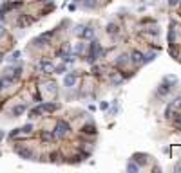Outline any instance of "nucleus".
I'll return each instance as SVG.
<instances>
[{
    "instance_id": "f257e3e1",
    "label": "nucleus",
    "mask_w": 181,
    "mask_h": 173,
    "mask_svg": "<svg viewBox=\"0 0 181 173\" xmlns=\"http://www.w3.org/2000/svg\"><path fill=\"white\" fill-rule=\"evenodd\" d=\"M67 132H69V123H65V121H58V123H56V128H54V137L62 139V137H65V135H67Z\"/></svg>"
},
{
    "instance_id": "f03ea898",
    "label": "nucleus",
    "mask_w": 181,
    "mask_h": 173,
    "mask_svg": "<svg viewBox=\"0 0 181 173\" xmlns=\"http://www.w3.org/2000/svg\"><path fill=\"white\" fill-rule=\"evenodd\" d=\"M100 52H102V45H100L98 41H91V54H89V61H91V63H94L96 58L100 56Z\"/></svg>"
},
{
    "instance_id": "7ed1b4c3",
    "label": "nucleus",
    "mask_w": 181,
    "mask_h": 173,
    "mask_svg": "<svg viewBox=\"0 0 181 173\" xmlns=\"http://www.w3.org/2000/svg\"><path fill=\"white\" fill-rule=\"evenodd\" d=\"M38 67L43 71V74H51V72L54 71V65L51 63V61H47V60L40 61V63H38Z\"/></svg>"
},
{
    "instance_id": "20e7f679",
    "label": "nucleus",
    "mask_w": 181,
    "mask_h": 173,
    "mask_svg": "<svg viewBox=\"0 0 181 173\" xmlns=\"http://www.w3.org/2000/svg\"><path fill=\"white\" fill-rule=\"evenodd\" d=\"M170 90H172V87H170V85H169L167 81H163V83L160 85V89L156 90V94H158L160 97H163V96H167V94H169Z\"/></svg>"
},
{
    "instance_id": "39448f33",
    "label": "nucleus",
    "mask_w": 181,
    "mask_h": 173,
    "mask_svg": "<svg viewBox=\"0 0 181 173\" xmlns=\"http://www.w3.org/2000/svg\"><path fill=\"white\" fill-rule=\"evenodd\" d=\"M76 78H78V74H76V72H71V74H67V76L64 78V85H65V87H75Z\"/></svg>"
},
{
    "instance_id": "423d86ee",
    "label": "nucleus",
    "mask_w": 181,
    "mask_h": 173,
    "mask_svg": "<svg viewBox=\"0 0 181 173\" xmlns=\"http://www.w3.org/2000/svg\"><path fill=\"white\" fill-rule=\"evenodd\" d=\"M49 36H51V32H45V34H42V36H38V38H34V45H38V47H42V45H45L47 43V40H49Z\"/></svg>"
},
{
    "instance_id": "0eeeda50",
    "label": "nucleus",
    "mask_w": 181,
    "mask_h": 173,
    "mask_svg": "<svg viewBox=\"0 0 181 173\" xmlns=\"http://www.w3.org/2000/svg\"><path fill=\"white\" fill-rule=\"evenodd\" d=\"M130 61H132V63H136V65H139V63H143V52L134 51L132 54H130Z\"/></svg>"
},
{
    "instance_id": "6e6552de",
    "label": "nucleus",
    "mask_w": 181,
    "mask_h": 173,
    "mask_svg": "<svg viewBox=\"0 0 181 173\" xmlns=\"http://www.w3.org/2000/svg\"><path fill=\"white\" fill-rule=\"evenodd\" d=\"M18 155H20L22 159H29V161H33V152H31V150H27V148L18 150Z\"/></svg>"
},
{
    "instance_id": "1a4fd4ad",
    "label": "nucleus",
    "mask_w": 181,
    "mask_h": 173,
    "mask_svg": "<svg viewBox=\"0 0 181 173\" xmlns=\"http://www.w3.org/2000/svg\"><path fill=\"white\" fill-rule=\"evenodd\" d=\"M24 112H25V105H16V106L13 108V115H15V117H18V115L24 114Z\"/></svg>"
},
{
    "instance_id": "9d476101",
    "label": "nucleus",
    "mask_w": 181,
    "mask_h": 173,
    "mask_svg": "<svg viewBox=\"0 0 181 173\" xmlns=\"http://www.w3.org/2000/svg\"><path fill=\"white\" fill-rule=\"evenodd\" d=\"M82 132L84 133H96V126L94 124H85V126L82 128Z\"/></svg>"
},
{
    "instance_id": "9b49d317",
    "label": "nucleus",
    "mask_w": 181,
    "mask_h": 173,
    "mask_svg": "<svg viewBox=\"0 0 181 173\" xmlns=\"http://www.w3.org/2000/svg\"><path fill=\"white\" fill-rule=\"evenodd\" d=\"M107 32H109V34H112V36L118 34V25H116V24H109V25H107Z\"/></svg>"
},
{
    "instance_id": "f8f14e48",
    "label": "nucleus",
    "mask_w": 181,
    "mask_h": 173,
    "mask_svg": "<svg viewBox=\"0 0 181 173\" xmlns=\"http://www.w3.org/2000/svg\"><path fill=\"white\" fill-rule=\"evenodd\" d=\"M154 58H156V52H147V54H143V63H150Z\"/></svg>"
},
{
    "instance_id": "ddd939ff",
    "label": "nucleus",
    "mask_w": 181,
    "mask_h": 173,
    "mask_svg": "<svg viewBox=\"0 0 181 173\" xmlns=\"http://www.w3.org/2000/svg\"><path fill=\"white\" fill-rule=\"evenodd\" d=\"M125 63H129V56H127V54H121V56L118 58L116 65H118V67H121V65H125Z\"/></svg>"
},
{
    "instance_id": "4468645a",
    "label": "nucleus",
    "mask_w": 181,
    "mask_h": 173,
    "mask_svg": "<svg viewBox=\"0 0 181 173\" xmlns=\"http://www.w3.org/2000/svg\"><path fill=\"white\" fill-rule=\"evenodd\" d=\"M58 108V105H54V103H45L42 106V110H47V112H53V110H56Z\"/></svg>"
},
{
    "instance_id": "2eb2a0df",
    "label": "nucleus",
    "mask_w": 181,
    "mask_h": 173,
    "mask_svg": "<svg viewBox=\"0 0 181 173\" xmlns=\"http://www.w3.org/2000/svg\"><path fill=\"white\" fill-rule=\"evenodd\" d=\"M82 2H84V7H87V9L96 7V0H82Z\"/></svg>"
},
{
    "instance_id": "dca6fc26",
    "label": "nucleus",
    "mask_w": 181,
    "mask_h": 173,
    "mask_svg": "<svg viewBox=\"0 0 181 173\" xmlns=\"http://www.w3.org/2000/svg\"><path fill=\"white\" fill-rule=\"evenodd\" d=\"M94 36V31L91 29V27H85V31H84V36L82 38H93Z\"/></svg>"
},
{
    "instance_id": "f3484780",
    "label": "nucleus",
    "mask_w": 181,
    "mask_h": 173,
    "mask_svg": "<svg viewBox=\"0 0 181 173\" xmlns=\"http://www.w3.org/2000/svg\"><path fill=\"white\" fill-rule=\"evenodd\" d=\"M127 170H129V171H132V173H138L139 171V166H138V164H134V162H129Z\"/></svg>"
},
{
    "instance_id": "a211bd4d",
    "label": "nucleus",
    "mask_w": 181,
    "mask_h": 173,
    "mask_svg": "<svg viewBox=\"0 0 181 173\" xmlns=\"http://www.w3.org/2000/svg\"><path fill=\"white\" fill-rule=\"evenodd\" d=\"M147 155L145 153H139V155H134V161H139V164H145L147 162V159H145Z\"/></svg>"
},
{
    "instance_id": "6ab92c4d",
    "label": "nucleus",
    "mask_w": 181,
    "mask_h": 173,
    "mask_svg": "<svg viewBox=\"0 0 181 173\" xmlns=\"http://www.w3.org/2000/svg\"><path fill=\"white\" fill-rule=\"evenodd\" d=\"M121 81H123L121 76H114V78H111V83H112V85H120Z\"/></svg>"
},
{
    "instance_id": "aec40b11",
    "label": "nucleus",
    "mask_w": 181,
    "mask_h": 173,
    "mask_svg": "<svg viewBox=\"0 0 181 173\" xmlns=\"http://www.w3.org/2000/svg\"><path fill=\"white\" fill-rule=\"evenodd\" d=\"M84 31H85V27H84V25H78V27H76V36H80V38H82V36H84Z\"/></svg>"
},
{
    "instance_id": "412c9836",
    "label": "nucleus",
    "mask_w": 181,
    "mask_h": 173,
    "mask_svg": "<svg viewBox=\"0 0 181 173\" xmlns=\"http://www.w3.org/2000/svg\"><path fill=\"white\" fill-rule=\"evenodd\" d=\"M43 139H45V141H53V139H54V133L53 132H43Z\"/></svg>"
},
{
    "instance_id": "4be33fe9",
    "label": "nucleus",
    "mask_w": 181,
    "mask_h": 173,
    "mask_svg": "<svg viewBox=\"0 0 181 173\" xmlns=\"http://www.w3.org/2000/svg\"><path fill=\"white\" fill-rule=\"evenodd\" d=\"M165 81L169 83V85H176V81H178V80H176L174 76H167V78H165Z\"/></svg>"
},
{
    "instance_id": "5701e85b",
    "label": "nucleus",
    "mask_w": 181,
    "mask_h": 173,
    "mask_svg": "<svg viewBox=\"0 0 181 173\" xmlns=\"http://www.w3.org/2000/svg\"><path fill=\"white\" fill-rule=\"evenodd\" d=\"M42 114V108H33L31 110V117H38Z\"/></svg>"
},
{
    "instance_id": "b1692460",
    "label": "nucleus",
    "mask_w": 181,
    "mask_h": 173,
    "mask_svg": "<svg viewBox=\"0 0 181 173\" xmlns=\"http://www.w3.org/2000/svg\"><path fill=\"white\" fill-rule=\"evenodd\" d=\"M45 87H47V90H49V92H53V94L56 92V85H54V83H47Z\"/></svg>"
},
{
    "instance_id": "393cba45",
    "label": "nucleus",
    "mask_w": 181,
    "mask_h": 173,
    "mask_svg": "<svg viewBox=\"0 0 181 173\" xmlns=\"http://www.w3.org/2000/svg\"><path fill=\"white\" fill-rule=\"evenodd\" d=\"M20 130H22V132H24V133H31L33 126H31V124H25V126H24V128H20Z\"/></svg>"
},
{
    "instance_id": "a878e982",
    "label": "nucleus",
    "mask_w": 181,
    "mask_h": 173,
    "mask_svg": "<svg viewBox=\"0 0 181 173\" xmlns=\"http://www.w3.org/2000/svg\"><path fill=\"white\" fill-rule=\"evenodd\" d=\"M84 49H85V45H84V43H78L75 47V52H84Z\"/></svg>"
},
{
    "instance_id": "bb28decb",
    "label": "nucleus",
    "mask_w": 181,
    "mask_h": 173,
    "mask_svg": "<svg viewBox=\"0 0 181 173\" xmlns=\"http://www.w3.org/2000/svg\"><path fill=\"white\" fill-rule=\"evenodd\" d=\"M65 71V65H58V67H54V72H58V74H62Z\"/></svg>"
},
{
    "instance_id": "cd10ccee",
    "label": "nucleus",
    "mask_w": 181,
    "mask_h": 173,
    "mask_svg": "<svg viewBox=\"0 0 181 173\" xmlns=\"http://www.w3.org/2000/svg\"><path fill=\"white\" fill-rule=\"evenodd\" d=\"M18 58H20V52L16 51V52H15V54H13V56H11V58H9V60H11V61H16V60H18Z\"/></svg>"
},
{
    "instance_id": "c85d7f7f",
    "label": "nucleus",
    "mask_w": 181,
    "mask_h": 173,
    "mask_svg": "<svg viewBox=\"0 0 181 173\" xmlns=\"http://www.w3.org/2000/svg\"><path fill=\"white\" fill-rule=\"evenodd\" d=\"M100 108H102V110H107V108H109V103H107V101H103L102 105H100Z\"/></svg>"
},
{
    "instance_id": "c756f323",
    "label": "nucleus",
    "mask_w": 181,
    "mask_h": 173,
    "mask_svg": "<svg viewBox=\"0 0 181 173\" xmlns=\"http://www.w3.org/2000/svg\"><path fill=\"white\" fill-rule=\"evenodd\" d=\"M4 34H6V27H4V25H0V38H2Z\"/></svg>"
},
{
    "instance_id": "7c9ffc66",
    "label": "nucleus",
    "mask_w": 181,
    "mask_h": 173,
    "mask_svg": "<svg viewBox=\"0 0 181 173\" xmlns=\"http://www.w3.org/2000/svg\"><path fill=\"white\" fill-rule=\"evenodd\" d=\"M174 170H176V171H181V162L176 164V166H174Z\"/></svg>"
},
{
    "instance_id": "2f4dec72",
    "label": "nucleus",
    "mask_w": 181,
    "mask_h": 173,
    "mask_svg": "<svg viewBox=\"0 0 181 173\" xmlns=\"http://www.w3.org/2000/svg\"><path fill=\"white\" fill-rule=\"evenodd\" d=\"M178 4V0H170V6H176Z\"/></svg>"
},
{
    "instance_id": "473e14b6",
    "label": "nucleus",
    "mask_w": 181,
    "mask_h": 173,
    "mask_svg": "<svg viewBox=\"0 0 181 173\" xmlns=\"http://www.w3.org/2000/svg\"><path fill=\"white\" fill-rule=\"evenodd\" d=\"M2 60H4V56H2V52H0V63H2Z\"/></svg>"
},
{
    "instance_id": "72a5a7b5",
    "label": "nucleus",
    "mask_w": 181,
    "mask_h": 173,
    "mask_svg": "<svg viewBox=\"0 0 181 173\" xmlns=\"http://www.w3.org/2000/svg\"><path fill=\"white\" fill-rule=\"evenodd\" d=\"M2 137H4V133H2V132H0V141H2Z\"/></svg>"
},
{
    "instance_id": "f704fd0d",
    "label": "nucleus",
    "mask_w": 181,
    "mask_h": 173,
    "mask_svg": "<svg viewBox=\"0 0 181 173\" xmlns=\"http://www.w3.org/2000/svg\"><path fill=\"white\" fill-rule=\"evenodd\" d=\"M2 85H4V83H2V81H0V89H2Z\"/></svg>"
},
{
    "instance_id": "c9c22d12",
    "label": "nucleus",
    "mask_w": 181,
    "mask_h": 173,
    "mask_svg": "<svg viewBox=\"0 0 181 173\" xmlns=\"http://www.w3.org/2000/svg\"><path fill=\"white\" fill-rule=\"evenodd\" d=\"M75 2H82V0H75Z\"/></svg>"
}]
</instances>
